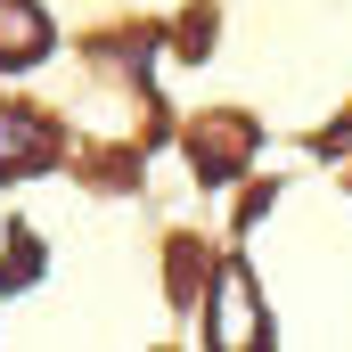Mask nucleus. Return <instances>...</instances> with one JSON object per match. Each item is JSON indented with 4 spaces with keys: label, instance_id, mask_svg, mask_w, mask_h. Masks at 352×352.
<instances>
[{
    "label": "nucleus",
    "instance_id": "20e7f679",
    "mask_svg": "<svg viewBox=\"0 0 352 352\" xmlns=\"http://www.w3.org/2000/svg\"><path fill=\"white\" fill-rule=\"evenodd\" d=\"M50 50V16L33 0H0V66H33Z\"/></svg>",
    "mask_w": 352,
    "mask_h": 352
},
{
    "label": "nucleus",
    "instance_id": "f257e3e1",
    "mask_svg": "<svg viewBox=\"0 0 352 352\" xmlns=\"http://www.w3.org/2000/svg\"><path fill=\"white\" fill-rule=\"evenodd\" d=\"M246 156H254V115L221 107V115H197V123H188V164H197L205 180L246 173Z\"/></svg>",
    "mask_w": 352,
    "mask_h": 352
},
{
    "label": "nucleus",
    "instance_id": "39448f33",
    "mask_svg": "<svg viewBox=\"0 0 352 352\" xmlns=\"http://www.w3.org/2000/svg\"><path fill=\"white\" fill-rule=\"evenodd\" d=\"M33 263H41V246L16 230V254H8V270H0V287H25V278H33Z\"/></svg>",
    "mask_w": 352,
    "mask_h": 352
},
{
    "label": "nucleus",
    "instance_id": "7ed1b4c3",
    "mask_svg": "<svg viewBox=\"0 0 352 352\" xmlns=\"http://www.w3.org/2000/svg\"><path fill=\"white\" fill-rule=\"evenodd\" d=\"M50 156H58V131L33 107H0V173H50Z\"/></svg>",
    "mask_w": 352,
    "mask_h": 352
},
{
    "label": "nucleus",
    "instance_id": "f03ea898",
    "mask_svg": "<svg viewBox=\"0 0 352 352\" xmlns=\"http://www.w3.org/2000/svg\"><path fill=\"white\" fill-rule=\"evenodd\" d=\"M213 303H221V311H213V328H205V336H213L221 352H246V344H263V336H270V328H263V303H254V278H246V270H221Z\"/></svg>",
    "mask_w": 352,
    "mask_h": 352
}]
</instances>
